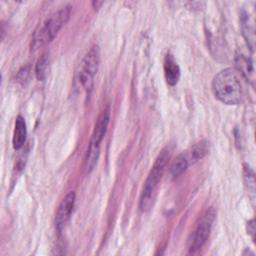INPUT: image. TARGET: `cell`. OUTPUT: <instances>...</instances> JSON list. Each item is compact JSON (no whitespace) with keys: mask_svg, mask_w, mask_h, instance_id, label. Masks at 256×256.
<instances>
[{"mask_svg":"<svg viewBox=\"0 0 256 256\" xmlns=\"http://www.w3.org/2000/svg\"><path fill=\"white\" fill-rule=\"evenodd\" d=\"M212 90L215 97L224 104L237 105L242 100L243 89L240 78L232 68H226L215 75Z\"/></svg>","mask_w":256,"mask_h":256,"instance_id":"1","label":"cell"},{"mask_svg":"<svg viewBox=\"0 0 256 256\" xmlns=\"http://www.w3.org/2000/svg\"><path fill=\"white\" fill-rule=\"evenodd\" d=\"M170 155L171 150L169 147H166L160 152V154L155 160V163L144 183L143 190L140 196L139 208L142 212L149 211L154 205L159 187V182L161 180L165 167L169 161Z\"/></svg>","mask_w":256,"mask_h":256,"instance_id":"2","label":"cell"},{"mask_svg":"<svg viewBox=\"0 0 256 256\" xmlns=\"http://www.w3.org/2000/svg\"><path fill=\"white\" fill-rule=\"evenodd\" d=\"M70 15V6H65L51 13L34 31L31 47L36 50L54 39Z\"/></svg>","mask_w":256,"mask_h":256,"instance_id":"3","label":"cell"},{"mask_svg":"<svg viewBox=\"0 0 256 256\" xmlns=\"http://www.w3.org/2000/svg\"><path fill=\"white\" fill-rule=\"evenodd\" d=\"M100 62L99 47L97 45L92 46L86 53L82 61V66L79 72V81L82 87L89 93L93 89L94 76L98 71Z\"/></svg>","mask_w":256,"mask_h":256,"instance_id":"4","label":"cell"},{"mask_svg":"<svg viewBox=\"0 0 256 256\" xmlns=\"http://www.w3.org/2000/svg\"><path fill=\"white\" fill-rule=\"evenodd\" d=\"M215 219V210L213 208H209L200 218L190 240V252H195L202 248V246L207 241L210 231L212 228V224Z\"/></svg>","mask_w":256,"mask_h":256,"instance_id":"5","label":"cell"},{"mask_svg":"<svg viewBox=\"0 0 256 256\" xmlns=\"http://www.w3.org/2000/svg\"><path fill=\"white\" fill-rule=\"evenodd\" d=\"M74 203H75V193L69 192L59 204L56 215H55V227L58 232H61L67 225L68 221L70 220Z\"/></svg>","mask_w":256,"mask_h":256,"instance_id":"6","label":"cell"},{"mask_svg":"<svg viewBox=\"0 0 256 256\" xmlns=\"http://www.w3.org/2000/svg\"><path fill=\"white\" fill-rule=\"evenodd\" d=\"M109 119H110V113H109V109L107 108L101 112V114L98 116V118L96 120L94 129L92 132L91 140H90V145L100 146V143H101L102 139L104 138V135L107 131Z\"/></svg>","mask_w":256,"mask_h":256,"instance_id":"7","label":"cell"},{"mask_svg":"<svg viewBox=\"0 0 256 256\" xmlns=\"http://www.w3.org/2000/svg\"><path fill=\"white\" fill-rule=\"evenodd\" d=\"M163 68L166 82L170 86L176 85L180 78V68L171 54H167L165 56Z\"/></svg>","mask_w":256,"mask_h":256,"instance_id":"8","label":"cell"},{"mask_svg":"<svg viewBox=\"0 0 256 256\" xmlns=\"http://www.w3.org/2000/svg\"><path fill=\"white\" fill-rule=\"evenodd\" d=\"M27 130H26V123L22 116H18L15 120L14 125V132H13V138H12V144L14 149H19L23 146L26 140Z\"/></svg>","mask_w":256,"mask_h":256,"instance_id":"9","label":"cell"},{"mask_svg":"<svg viewBox=\"0 0 256 256\" xmlns=\"http://www.w3.org/2000/svg\"><path fill=\"white\" fill-rule=\"evenodd\" d=\"M236 65L238 67V70L241 72V74L250 81H253L254 79V69L252 62L246 58L243 55H238L236 57Z\"/></svg>","mask_w":256,"mask_h":256,"instance_id":"10","label":"cell"},{"mask_svg":"<svg viewBox=\"0 0 256 256\" xmlns=\"http://www.w3.org/2000/svg\"><path fill=\"white\" fill-rule=\"evenodd\" d=\"M99 153H100V146L89 144L87 154L85 157V162H84V169L86 173L91 172L95 167L97 160L99 158Z\"/></svg>","mask_w":256,"mask_h":256,"instance_id":"11","label":"cell"},{"mask_svg":"<svg viewBox=\"0 0 256 256\" xmlns=\"http://www.w3.org/2000/svg\"><path fill=\"white\" fill-rule=\"evenodd\" d=\"M189 165H190V162H189V159H188L186 153L180 154L175 158V160L171 164L170 172L173 177H177V176L181 175L188 168Z\"/></svg>","mask_w":256,"mask_h":256,"instance_id":"12","label":"cell"},{"mask_svg":"<svg viewBox=\"0 0 256 256\" xmlns=\"http://www.w3.org/2000/svg\"><path fill=\"white\" fill-rule=\"evenodd\" d=\"M209 151V145L206 141H201L199 143H197L196 145H194L190 151L189 154H186L190 164L198 161L199 159L203 158Z\"/></svg>","mask_w":256,"mask_h":256,"instance_id":"13","label":"cell"},{"mask_svg":"<svg viewBox=\"0 0 256 256\" xmlns=\"http://www.w3.org/2000/svg\"><path fill=\"white\" fill-rule=\"evenodd\" d=\"M36 76L39 81H44L48 72V58L46 55H42L36 64L35 68Z\"/></svg>","mask_w":256,"mask_h":256,"instance_id":"14","label":"cell"},{"mask_svg":"<svg viewBox=\"0 0 256 256\" xmlns=\"http://www.w3.org/2000/svg\"><path fill=\"white\" fill-rule=\"evenodd\" d=\"M244 179L245 183L248 186V190L254 194L255 191V180H254V173L250 169L249 166L244 165Z\"/></svg>","mask_w":256,"mask_h":256,"instance_id":"15","label":"cell"},{"mask_svg":"<svg viewBox=\"0 0 256 256\" xmlns=\"http://www.w3.org/2000/svg\"><path fill=\"white\" fill-rule=\"evenodd\" d=\"M248 234L251 235L252 239H254V234H255V224H254V220H251L248 222Z\"/></svg>","mask_w":256,"mask_h":256,"instance_id":"16","label":"cell"},{"mask_svg":"<svg viewBox=\"0 0 256 256\" xmlns=\"http://www.w3.org/2000/svg\"><path fill=\"white\" fill-rule=\"evenodd\" d=\"M92 4H93V6H94L95 8H98L100 5H102V4H103V2H97V1H94V2H92Z\"/></svg>","mask_w":256,"mask_h":256,"instance_id":"17","label":"cell"}]
</instances>
